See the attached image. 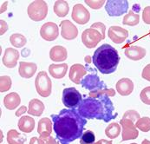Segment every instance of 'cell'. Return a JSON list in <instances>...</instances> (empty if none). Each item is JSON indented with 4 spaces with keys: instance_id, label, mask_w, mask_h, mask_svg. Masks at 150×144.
Wrapping results in <instances>:
<instances>
[{
    "instance_id": "obj_37",
    "label": "cell",
    "mask_w": 150,
    "mask_h": 144,
    "mask_svg": "<svg viewBox=\"0 0 150 144\" xmlns=\"http://www.w3.org/2000/svg\"><path fill=\"white\" fill-rule=\"evenodd\" d=\"M84 2L87 5L94 10H99L104 5V4H106L104 0H85Z\"/></svg>"
},
{
    "instance_id": "obj_23",
    "label": "cell",
    "mask_w": 150,
    "mask_h": 144,
    "mask_svg": "<svg viewBox=\"0 0 150 144\" xmlns=\"http://www.w3.org/2000/svg\"><path fill=\"white\" fill-rule=\"evenodd\" d=\"M21 103L20 96L16 92H11L7 94L4 98V105L9 110L16 109Z\"/></svg>"
},
{
    "instance_id": "obj_13",
    "label": "cell",
    "mask_w": 150,
    "mask_h": 144,
    "mask_svg": "<svg viewBox=\"0 0 150 144\" xmlns=\"http://www.w3.org/2000/svg\"><path fill=\"white\" fill-rule=\"evenodd\" d=\"M129 31L117 25L110 26L108 31V36L109 39L116 44L122 43L129 38Z\"/></svg>"
},
{
    "instance_id": "obj_46",
    "label": "cell",
    "mask_w": 150,
    "mask_h": 144,
    "mask_svg": "<svg viewBox=\"0 0 150 144\" xmlns=\"http://www.w3.org/2000/svg\"><path fill=\"white\" fill-rule=\"evenodd\" d=\"M93 144H113L112 141H108L106 139H101L96 143H94Z\"/></svg>"
},
{
    "instance_id": "obj_9",
    "label": "cell",
    "mask_w": 150,
    "mask_h": 144,
    "mask_svg": "<svg viewBox=\"0 0 150 144\" xmlns=\"http://www.w3.org/2000/svg\"><path fill=\"white\" fill-rule=\"evenodd\" d=\"M102 40H103L102 34L95 29H86L82 33V42L88 49L96 47V45Z\"/></svg>"
},
{
    "instance_id": "obj_12",
    "label": "cell",
    "mask_w": 150,
    "mask_h": 144,
    "mask_svg": "<svg viewBox=\"0 0 150 144\" xmlns=\"http://www.w3.org/2000/svg\"><path fill=\"white\" fill-rule=\"evenodd\" d=\"M40 36L45 41L56 40L59 36V28L57 24L53 22H47L43 23L40 29Z\"/></svg>"
},
{
    "instance_id": "obj_24",
    "label": "cell",
    "mask_w": 150,
    "mask_h": 144,
    "mask_svg": "<svg viewBox=\"0 0 150 144\" xmlns=\"http://www.w3.org/2000/svg\"><path fill=\"white\" fill-rule=\"evenodd\" d=\"M45 106L43 103L37 98H34L30 101L29 103V108H28V113L29 115H31L33 116H41L44 111Z\"/></svg>"
},
{
    "instance_id": "obj_8",
    "label": "cell",
    "mask_w": 150,
    "mask_h": 144,
    "mask_svg": "<svg viewBox=\"0 0 150 144\" xmlns=\"http://www.w3.org/2000/svg\"><path fill=\"white\" fill-rule=\"evenodd\" d=\"M119 123L122 126V142L134 140L138 137L139 131L134 122L122 118Z\"/></svg>"
},
{
    "instance_id": "obj_30",
    "label": "cell",
    "mask_w": 150,
    "mask_h": 144,
    "mask_svg": "<svg viewBox=\"0 0 150 144\" xmlns=\"http://www.w3.org/2000/svg\"><path fill=\"white\" fill-rule=\"evenodd\" d=\"M10 43L13 47L22 48L26 44L27 39L23 35L20 33H14L10 37Z\"/></svg>"
},
{
    "instance_id": "obj_27",
    "label": "cell",
    "mask_w": 150,
    "mask_h": 144,
    "mask_svg": "<svg viewBox=\"0 0 150 144\" xmlns=\"http://www.w3.org/2000/svg\"><path fill=\"white\" fill-rule=\"evenodd\" d=\"M27 141V137L22 135L16 129H11L7 133L8 144H23Z\"/></svg>"
},
{
    "instance_id": "obj_4",
    "label": "cell",
    "mask_w": 150,
    "mask_h": 144,
    "mask_svg": "<svg viewBox=\"0 0 150 144\" xmlns=\"http://www.w3.org/2000/svg\"><path fill=\"white\" fill-rule=\"evenodd\" d=\"M29 18L32 21L40 22L48 15V4L43 0H37L30 3L27 8Z\"/></svg>"
},
{
    "instance_id": "obj_42",
    "label": "cell",
    "mask_w": 150,
    "mask_h": 144,
    "mask_svg": "<svg viewBox=\"0 0 150 144\" xmlns=\"http://www.w3.org/2000/svg\"><path fill=\"white\" fill-rule=\"evenodd\" d=\"M41 139H42V138H41ZM43 140L44 141L45 144H61L59 142L57 143V140H56L54 137H52L51 135H50V136H48V137H45V138H43Z\"/></svg>"
},
{
    "instance_id": "obj_36",
    "label": "cell",
    "mask_w": 150,
    "mask_h": 144,
    "mask_svg": "<svg viewBox=\"0 0 150 144\" xmlns=\"http://www.w3.org/2000/svg\"><path fill=\"white\" fill-rule=\"evenodd\" d=\"M140 99L146 105H150V86L144 88L140 93Z\"/></svg>"
},
{
    "instance_id": "obj_18",
    "label": "cell",
    "mask_w": 150,
    "mask_h": 144,
    "mask_svg": "<svg viewBox=\"0 0 150 144\" xmlns=\"http://www.w3.org/2000/svg\"><path fill=\"white\" fill-rule=\"evenodd\" d=\"M37 70H38V65L35 62H19L18 73H19V76L23 78H25V79L31 78L37 72Z\"/></svg>"
},
{
    "instance_id": "obj_20",
    "label": "cell",
    "mask_w": 150,
    "mask_h": 144,
    "mask_svg": "<svg viewBox=\"0 0 150 144\" xmlns=\"http://www.w3.org/2000/svg\"><path fill=\"white\" fill-rule=\"evenodd\" d=\"M68 57L67 49L61 45H55L50 50V58L54 62H64Z\"/></svg>"
},
{
    "instance_id": "obj_28",
    "label": "cell",
    "mask_w": 150,
    "mask_h": 144,
    "mask_svg": "<svg viewBox=\"0 0 150 144\" xmlns=\"http://www.w3.org/2000/svg\"><path fill=\"white\" fill-rule=\"evenodd\" d=\"M121 125L117 123H112L108 125V127L105 128V135L110 139H115L119 136L121 134Z\"/></svg>"
},
{
    "instance_id": "obj_32",
    "label": "cell",
    "mask_w": 150,
    "mask_h": 144,
    "mask_svg": "<svg viewBox=\"0 0 150 144\" xmlns=\"http://www.w3.org/2000/svg\"><path fill=\"white\" fill-rule=\"evenodd\" d=\"M135 126L139 130L142 132H149L150 131V118L148 116L141 117L135 123Z\"/></svg>"
},
{
    "instance_id": "obj_29",
    "label": "cell",
    "mask_w": 150,
    "mask_h": 144,
    "mask_svg": "<svg viewBox=\"0 0 150 144\" xmlns=\"http://www.w3.org/2000/svg\"><path fill=\"white\" fill-rule=\"evenodd\" d=\"M140 23V15L138 13H134L133 11H129V13L126 14L123 18L122 23L124 25L135 26Z\"/></svg>"
},
{
    "instance_id": "obj_11",
    "label": "cell",
    "mask_w": 150,
    "mask_h": 144,
    "mask_svg": "<svg viewBox=\"0 0 150 144\" xmlns=\"http://www.w3.org/2000/svg\"><path fill=\"white\" fill-rule=\"evenodd\" d=\"M71 18L76 23L83 25L90 20V13L84 5L82 4H76L73 6Z\"/></svg>"
},
{
    "instance_id": "obj_2",
    "label": "cell",
    "mask_w": 150,
    "mask_h": 144,
    "mask_svg": "<svg viewBox=\"0 0 150 144\" xmlns=\"http://www.w3.org/2000/svg\"><path fill=\"white\" fill-rule=\"evenodd\" d=\"M77 111L86 119H97L105 123L117 117L113 103L106 95L99 96L97 98L88 97L83 99L78 106Z\"/></svg>"
},
{
    "instance_id": "obj_34",
    "label": "cell",
    "mask_w": 150,
    "mask_h": 144,
    "mask_svg": "<svg viewBox=\"0 0 150 144\" xmlns=\"http://www.w3.org/2000/svg\"><path fill=\"white\" fill-rule=\"evenodd\" d=\"M96 140V135L93 131L87 130L80 139V144H93Z\"/></svg>"
},
{
    "instance_id": "obj_17",
    "label": "cell",
    "mask_w": 150,
    "mask_h": 144,
    "mask_svg": "<svg viewBox=\"0 0 150 144\" xmlns=\"http://www.w3.org/2000/svg\"><path fill=\"white\" fill-rule=\"evenodd\" d=\"M125 56L132 61H139L145 57L146 49L142 46H129L124 50Z\"/></svg>"
},
{
    "instance_id": "obj_35",
    "label": "cell",
    "mask_w": 150,
    "mask_h": 144,
    "mask_svg": "<svg viewBox=\"0 0 150 144\" xmlns=\"http://www.w3.org/2000/svg\"><path fill=\"white\" fill-rule=\"evenodd\" d=\"M122 118H124V119H129V120H130V121H132V122L134 123V122H137V121L141 118V116H140V114H139L137 111L133 110V109H130V110L126 111V112L123 114Z\"/></svg>"
},
{
    "instance_id": "obj_10",
    "label": "cell",
    "mask_w": 150,
    "mask_h": 144,
    "mask_svg": "<svg viewBox=\"0 0 150 144\" xmlns=\"http://www.w3.org/2000/svg\"><path fill=\"white\" fill-rule=\"evenodd\" d=\"M81 85L86 89H88L89 91L108 89L106 84L100 80L99 77L96 73L85 76L81 82Z\"/></svg>"
},
{
    "instance_id": "obj_21",
    "label": "cell",
    "mask_w": 150,
    "mask_h": 144,
    "mask_svg": "<svg viewBox=\"0 0 150 144\" xmlns=\"http://www.w3.org/2000/svg\"><path fill=\"white\" fill-rule=\"evenodd\" d=\"M38 133L40 138H45L52 133V122L48 117H43L39 120L38 125Z\"/></svg>"
},
{
    "instance_id": "obj_44",
    "label": "cell",
    "mask_w": 150,
    "mask_h": 144,
    "mask_svg": "<svg viewBox=\"0 0 150 144\" xmlns=\"http://www.w3.org/2000/svg\"><path fill=\"white\" fill-rule=\"evenodd\" d=\"M28 111V109L23 105V106H21L17 111H16V113H15V115H16V116H23L25 112H27Z\"/></svg>"
},
{
    "instance_id": "obj_31",
    "label": "cell",
    "mask_w": 150,
    "mask_h": 144,
    "mask_svg": "<svg viewBox=\"0 0 150 144\" xmlns=\"http://www.w3.org/2000/svg\"><path fill=\"white\" fill-rule=\"evenodd\" d=\"M106 95L108 96H115V90L114 89H97V90H93L89 91L88 93V97L92 98H97L99 96Z\"/></svg>"
},
{
    "instance_id": "obj_26",
    "label": "cell",
    "mask_w": 150,
    "mask_h": 144,
    "mask_svg": "<svg viewBox=\"0 0 150 144\" xmlns=\"http://www.w3.org/2000/svg\"><path fill=\"white\" fill-rule=\"evenodd\" d=\"M53 11L55 14L59 18H64L69 11V3L64 0H57L55 2L53 6Z\"/></svg>"
},
{
    "instance_id": "obj_38",
    "label": "cell",
    "mask_w": 150,
    "mask_h": 144,
    "mask_svg": "<svg viewBox=\"0 0 150 144\" xmlns=\"http://www.w3.org/2000/svg\"><path fill=\"white\" fill-rule=\"evenodd\" d=\"M90 28H92V29H95V30L98 31H99V32L102 34V36H103V39H105V31H106V26H105V24H104L103 23H101V22H96V23H92V24H91Z\"/></svg>"
},
{
    "instance_id": "obj_45",
    "label": "cell",
    "mask_w": 150,
    "mask_h": 144,
    "mask_svg": "<svg viewBox=\"0 0 150 144\" xmlns=\"http://www.w3.org/2000/svg\"><path fill=\"white\" fill-rule=\"evenodd\" d=\"M7 4H8V1H4V3H2L1 4V10H0V13H4L6 9H7Z\"/></svg>"
},
{
    "instance_id": "obj_43",
    "label": "cell",
    "mask_w": 150,
    "mask_h": 144,
    "mask_svg": "<svg viewBox=\"0 0 150 144\" xmlns=\"http://www.w3.org/2000/svg\"><path fill=\"white\" fill-rule=\"evenodd\" d=\"M30 144H45L44 141L43 139H41L40 137H32L30 141Z\"/></svg>"
},
{
    "instance_id": "obj_50",
    "label": "cell",
    "mask_w": 150,
    "mask_h": 144,
    "mask_svg": "<svg viewBox=\"0 0 150 144\" xmlns=\"http://www.w3.org/2000/svg\"><path fill=\"white\" fill-rule=\"evenodd\" d=\"M130 144H137V143H130Z\"/></svg>"
},
{
    "instance_id": "obj_33",
    "label": "cell",
    "mask_w": 150,
    "mask_h": 144,
    "mask_svg": "<svg viewBox=\"0 0 150 144\" xmlns=\"http://www.w3.org/2000/svg\"><path fill=\"white\" fill-rule=\"evenodd\" d=\"M12 85L11 78L9 76H1L0 77V91L2 93L8 91Z\"/></svg>"
},
{
    "instance_id": "obj_39",
    "label": "cell",
    "mask_w": 150,
    "mask_h": 144,
    "mask_svg": "<svg viewBox=\"0 0 150 144\" xmlns=\"http://www.w3.org/2000/svg\"><path fill=\"white\" fill-rule=\"evenodd\" d=\"M142 20L145 23L150 24V6H146L142 11Z\"/></svg>"
},
{
    "instance_id": "obj_16",
    "label": "cell",
    "mask_w": 150,
    "mask_h": 144,
    "mask_svg": "<svg viewBox=\"0 0 150 144\" xmlns=\"http://www.w3.org/2000/svg\"><path fill=\"white\" fill-rule=\"evenodd\" d=\"M85 76H87V70L83 64L75 63L70 67L69 77L75 84H80Z\"/></svg>"
},
{
    "instance_id": "obj_7",
    "label": "cell",
    "mask_w": 150,
    "mask_h": 144,
    "mask_svg": "<svg viewBox=\"0 0 150 144\" xmlns=\"http://www.w3.org/2000/svg\"><path fill=\"white\" fill-rule=\"evenodd\" d=\"M105 11L110 17H120L129 11V2L127 0H108Z\"/></svg>"
},
{
    "instance_id": "obj_15",
    "label": "cell",
    "mask_w": 150,
    "mask_h": 144,
    "mask_svg": "<svg viewBox=\"0 0 150 144\" xmlns=\"http://www.w3.org/2000/svg\"><path fill=\"white\" fill-rule=\"evenodd\" d=\"M19 58V52L17 49L7 48L2 57L3 64L8 69H13L17 66L18 60Z\"/></svg>"
},
{
    "instance_id": "obj_25",
    "label": "cell",
    "mask_w": 150,
    "mask_h": 144,
    "mask_svg": "<svg viewBox=\"0 0 150 144\" xmlns=\"http://www.w3.org/2000/svg\"><path fill=\"white\" fill-rule=\"evenodd\" d=\"M35 128V120L31 116H21L18 121V128L23 133H31Z\"/></svg>"
},
{
    "instance_id": "obj_1",
    "label": "cell",
    "mask_w": 150,
    "mask_h": 144,
    "mask_svg": "<svg viewBox=\"0 0 150 144\" xmlns=\"http://www.w3.org/2000/svg\"><path fill=\"white\" fill-rule=\"evenodd\" d=\"M53 122V130L61 144H69L82 137L87 119L76 109H62L57 115L50 116Z\"/></svg>"
},
{
    "instance_id": "obj_22",
    "label": "cell",
    "mask_w": 150,
    "mask_h": 144,
    "mask_svg": "<svg viewBox=\"0 0 150 144\" xmlns=\"http://www.w3.org/2000/svg\"><path fill=\"white\" fill-rule=\"evenodd\" d=\"M68 68V64L65 62L60 64L53 63L49 66V73L52 76V77L56 79H62L65 77Z\"/></svg>"
},
{
    "instance_id": "obj_6",
    "label": "cell",
    "mask_w": 150,
    "mask_h": 144,
    "mask_svg": "<svg viewBox=\"0 0 150 144\" xmlns=\"http://www.w3.org/2000/svg\"><path fill=\"white\" fill-rule=\"evenodd\" d=\"M62 101L66 108L70 109H75L82 103V95L81 93L74 87L66 88L63 91Z\"/></svg>"
},
{
    "instance_id": "obj_49",
    "label": "cell",
    "mask_w": 150,
    "mask_h": 144,
    "mask_svg": "<svg viewBox=\"0 0 150 144\" xmlns=\"http://www.w3.org/2000/svg\"><path fill=\"white\" fill-rule=\"evenodd\" d=\"M149 37H150V30H149Z\"/></svg>"
},
{
    "instance_id": "obj_19",
    "label": "cell",
    "mask_w": 150,
    "mask_h": 144,
    "mask_svg": "<svg viewBox=\"0 0 150 144\" xmlns=\"http://www.w3.org/2000/svg\"><path fill=\"white\" fill-rule=\"evenodd\" d=\"M134 82L131 79L124 77L116 82V90L122 96H129L134 90Z\"/></svg>"
},
{
    "instance_id": "obj_3",
    "label": "cell",
    "mask_w": 150,
    "mask_h": 144,
    "mask_svg": "<svg viewBox=\"0 0 150 144\" xmlns=\"http://www.w3.org/2000/svg\"><path fill=\"white\" fill-rule=\"evenodd\" d=\"M92 62L102 74L108 75L116 70L120 62V56L116 49L108 43H104L96 50Z\"/></svg>"
},
{
    "instance_id": "obj_47",
    "label": "cell",
    "mask_w": 150,
    "mask_h": 144,
    "mask_svg": "<svg viewBox=\"0 0 150 144\" xmlns=\"http://www.w3.org/2000/svg\"><path fill=\"white\" fill-rule=\"evenodd\" d=\"M85 62H88V63H90L91 62V57H89V56H87V57H85Z\"/></svg>"
},
{
    "instance_id": "obj_41",
    "label": "cell",
    "mask_w": 150,
    "mask_h": 144,
    "mask_svg": "<svg viewBox=\"0 0 150 144\" xmlns=\"http://www.w3.org/2000/svg\"><path fill=\"white\" fill-rule=\"evenodd\" d=\"M8 31V24L4 20H0V35L3 36Z\"/></svg>"
},
{
    "instance_id": "obj_48",
    "label": "cell",
    "mask_w": 150,
    "mask_h": 144,
    "mask_svg": "<svg viewBox=\"0 0 150 144\" xmlns=\"http://www.w3.org/2000/svg\"><path fill=\"white\" fill-rule=\"evenodd\" d=\"M142 144H150V141H149L148 139H144V140L142 141Z\"/></svg>"
},
{
    "instance_id": "obj_5",
    "label": "cell",
    "mask_w": 150,
    "mask_h": 144,
    "mask_svg": "<svg viewBox=\"0 0 150 144\" xmlns=\"http://www.w3.org/2000/svg\"><path fill=\"white\" fill-rule=\"evenodd\" d=\"M35 87L38 94L42 97H48L51 94L52 82L45 71H40L36 77Z\"/></svg>"
},
{
    "instance_id": "obj_40",
    "label": "cell",
    "mask_w": 150,
    "mask_h": 144,
    "mask_svg": "<svg viewBox=\"0 0 150 144\" xmlns=\"http://www.w3.org/2000/svg\"><path fill=\"white\" fill-rule=\"evenodd\" d=\"M142 77L143 79L150 82V63L144 67L142 73Z\"/></svg>"
},
{
    "instance_id": "obj_14",
    "label": "cell",
    "mask_w": 150,
    "mask_h": 144,
    "mask_svg": "<svg viewBox=\"0 0 150 144\" xmlns=\"http://www.w3.org/2000/svg\"><path fill=\"white\" fill-rule=\"evenodd\" d=\"M61 26V36L66 40L76 39L78 36V29L69 20H63L60 23Z\"/></svg>"
}]
</instances>
